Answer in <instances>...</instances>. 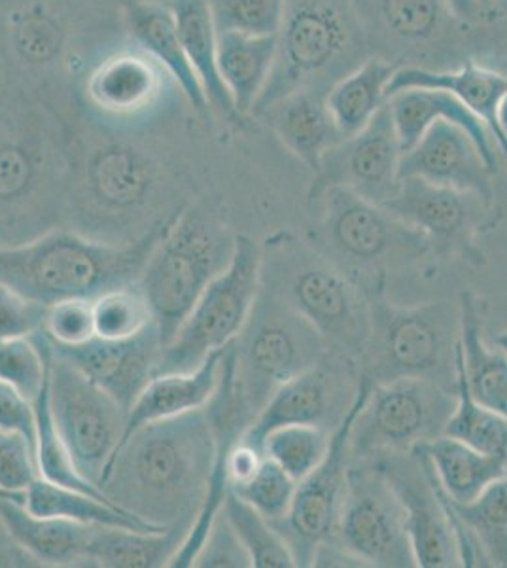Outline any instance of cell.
<instances>
[{"mask_svg":"<svg viewBox=\"0 0 507 568\" xmlns=\"http://www.w3.org/2000/svg\"><path fill=\"white\" fill-rule=\"evenodd\" d=\"M40 478L31 439L0 426V495L26 498L27 487Z\"/></svg>","mask_w":507,"mask_h":568,"instance_id":"7dc6e473","label":"cell"},{"mask_svg":"<svg viewBox=\"0 0 507 568\" xmlns=\"http://www.w3.org/2000/svg\"><path fill=\"white\" fill-rule=\"evenodd\" d=\"M4 78H7V69H4V63H2V58H0V88L4 84Z\"/></svg>","mask_w":507,"mask_h":568,"instance_id":"11a10c76","label":"cell"},{"mask_svg":"<svg viewBox=\"0 0 507 568\" xmlns=\"http://www.w3.org/2000/svg\"><path fill=\"white\" fill-rule=\"evenodd\" d=\"M237 235L209 201L180 209L139 278L163 347L173 339L206 286L230 265Z\"/></svg>","mask_w":507,"mask_h":568,"instance_id":"8992f818","label":"cell"},{"mask_svg":"<svg viewBox=\"0 0 507 568\" xmlns=\"http://www.w3.org/2000/svg\"><path fill=\"white\" fill-rule=\"evenodd\" d=\"M356 12L369 16L383 33L409 48L436 42L456 21L445 0H359Z\"/></svg>","mask_w":507,"mask_h":568,"instance_id":"d590c367","label":"cell"},{"mask_svg":"<svg viewBox=\"0 0 507 568\" xmlns=\"http://www.w3.org/2000/svg\"><path fill=\"white\" fill-rule=\"evenodd\" d=\"M95 337L122 342L155 326L154 313L139 284L104 292L91 302Z\"/></svg>","mask_w":507,"mask_h":568,"instance_id":"b9f144b4","label":"cell"},{"mask_svg":"<svg viewBox=\"0 0 507 568\" xmlns=\"http://www.w3.org/2000/svg\"><path fill=\"white\" fill-rule=\"evenodd\" d=\"M450 504L479 544L488 567L507 568V476L471 503Z\"/></svg>","mask_w":507,"mask_h":568,"instance_id":"74e56055","label":"cell"},{"mask_svg":"<svg viewBox=\"0 0 507 568\" xmlns=\"http://www.w3.org/2000/svg\"><path fill=\"white\" fill-rule=\"evenodd\" d=\"M296 489V479L290 478L281 466L264 455L262 465L257 466L251 478L237 487H232L230 491L235 493L244 503L251 504L254 510L273 524L288 514Z\"/></svg>","mask_w":507,"mask_h":568,"instance_id":"f6af8a7d","label":"cell"},{"mask_svg":"<svg viewBox=\"0 0 507 568\" xmlns=\"http://www.w3.org/2000/svg\"><path fill=\"white\" fill-rule=\"evenodd\" d=\"M122 23L129 40L168 72L187 106L200 116H211V104L182 48L171 8L161 2L131 0L122 8Z\"/></svg>","mask_w":507,"mask_h":568,"instance_id":"cb8c5ba5","label":"cell"},{"mask_svg":"<svg viewBox=\"0 0 507 568\" xmlns=\"http://www.w3.org/2000/svg\"><path fill=\"white\" fill-rule=\"evenodd\" d=\"M0 567L2 568H32L39 567L31 556L13 542L4 525L0 524Z\"/></svg>","mask_w":507,"mask_h":568,"instance_id":"816d5d0a","label":"cell"},{"mask_svg":"<svg viewBox=\"0 0 507 568\" xmlns=\"http://www.w3.org/2000/svg\"><path fill=\"white\" fill-rule=\"evenodd\" d=\"M155 152L123 136L77 144V171L64 227L110 245H129L176 211ZM180 211V209H179Z\"/></svg>","mask_w":507,"mask_h":568,"instance_id":"3957f363","label":"cell"},{"mask_svg":"<svg viewBox=\"0 0 507 568\" xmlns=\"http://www.w3.org/2000/svg\"><path fill=\"white\" fill-rule=\"evenodd\" d=\"M141 2H161V4H168L169 0H141Z\"/></svg>","mask_w":507,"mask_h":568,"instance_id":"6f0895ef","label":"cell"},{"mask_svg":"<svg viewBox=\"0 0 507 568\" xmlns=\"http://www.w3.org/2000/svg\"><path fill=\"white\" fill-rule=\"evenodd\" d=\"M364 59V29L353 0H288L275 69L252 118L294 91H328Z\"/></svg>","mask_w":507,"mask_h":568,"instance_id":"52a82bcc","label":"cell"},{"mask_svg":"<svg viewBox=\"0 0 507 568\" xmlns=\"http://www.w3.org/2000/svg\"><path fill=\"white\" fill-rule=\"evenodd\" d=\"M45 347L53 423L78 470L99 485L104 466L122 442L128 409L71 362L55 355L48 339Z\"/></svg>","mask_w":507,"mask_h":568,"instance_id":"4fadbf2b","label":"cell"},{"mask_svg":"<svg viewBox=\"0 0 507 568\" xmlns=\"http://www.w3.org/2000/svg\"><path fill=\"white\" fill-rule=\"evenodd\" d=\"M313 324L275 294L260 288L251 317L233 342L235 382L254 415L271 394L328 355Z\"/></svg>","mask_w":507,"mask_h":568,"instance_id":"30bf717a","label":"cell"},{"mask_svg":"<svg viewBox=\"0 0 507 568\" xmlns=\"http://www.w3.org/2000/svg\"><path fill=\"white\" fill-rule=\"evenodd\" d=\"M388 109H391L394 128L404 152L415 146L418 139L430 130V125L445 120L466 131L476 141L487 168L493 173L498 171V154H496L490 131L460 99L455 98L449 91L426 90V88L398 91L388 98Z\"/></svg>","mask_w":507,"mask_h":568,"instance_id":"4316f807","label":"cell"},{"mask_svg":"<svg viewBox=\"0 0 507 568\" xmlns=\"http://www.w3.org/2000/svg\"><path fill=\"white\" fill-rule=\"evenodd\" d=\"M214 436L205 409L142 426L118 447L99 479L101 491L142 521L192 529L205 503Z\"/></svg>","mask_w":507,"mask_h":568,"instance_id":"6da1fadb","label":"cell"},{"mask_svg":"<svg viewBox=\"0 0 507 568\" xmlns=\"http://www.w3.org/2000/svg\"><path fill=\"white\" fill-rule=\"evenodd\" d=\"M34 417H37V466H39L40 478L48 479L52 484L71 487L78 491L93 493L107 497L99 485L85 478L82 471L78 470L71 453L59 436L55 423H53L50 396H48V379L40 390L39 398L34 400ZM109 498V497H107Z\"/></svg>","mask_w":507,"mask_h":568,"instance_id":"ab89813d","label":"cell"},{"mask_svg":"<svg viewBox=\"0 0 507 568\" xmlns=\"http://www.w3.org/2000/svg\"><path fill=\"white\" fill-rule=\"evenodd\" d=\"M276 37L219 33V71L243 122L251 120L275 69Z\"/></svg>","mask_w":507,"mask_h":568,"instance_id":"f546056e","label":"cell"},{"mask_svg":"<svg viewBox=\"0 0 507 568\" xmlns=\"http://www.w3.org/2000/svg\"><path fill=\"white\" fill-rule=\"evenodd\" d=\"M383 207L423 233L434 258L483 264L479 240L498 224V207L481 195L439 186L420 179L399 181L398 192Z\"/></svg>","mask_w":507,"mask_h":568,"instance_id":"2e32d148","label":"cell"},{"mask_svg":"<svg viewBox=\"0 0 507 568\" xmlns=\"http://www.w3.org/2000/svg\"><path fill=\"white\" fill-rule=\"evenodd\" d=\"M288 0H209L219 33L276 37Z\"/></svg>","mask_w":507,"mask_h":568,"instance_id":"ee69618b","label":"cell"},{"mask_svg":"<svg viewBox=\"0 0 507 568\" xmlns=\"http://www.w3.org/2000/svg\"><path fill=\"white\" fill-rule=\"evenodd\" d=\"M26 508L42 517H58L74 524L95 525V527H128L136 530H168L142 521L141 517L122 510L103 495L78 491L71 487L52 484L37 478L26 491ZM173 529V527H171Z\"/></svg>","mask_w":507,"mask_h":568,"instance_id":"e575fe53","label":"cell"},{"mask_svg":"<svg viewBox=\"0 0 507 568\" xmlns=\"http://www.w3.org/2000/svg\"><path fill=\"white\" fill-rule=\"evenodd\" d=\"M50 347L55 355L71 362L72 366L88 375L91 382L107 390L129 412L139 394L155 377L163 342L155 324L141 336L122 342L93 337L91 342L71 349H58L52 343Z\"/></svg>","mask_w":507,"mask_h":568,"instance_id":"603a6c76","label":"cell"},{"mask_svg":"<svg viewBox=\"0 0 507 568\" xmlns=\"http://www.w3.org/2000/svg\"><path fill=\"white\" fill-rule=\"evenodd\" d=\"M173 91L179 88L168 72L131 40L90 61L80 77L82 104L112 131L149 123Z\"/></svg>","mask_w":507,"mask_h":568,"instance_id":"9a60e30c","label":"cell"},{"mask_svg":"<svg viewBox=\"0 0 507 568\" xmlns=\"http://www.w3.org/2000/svg\"><path fill=\"white\" fill-rule=\"evenodd\" d=\"M262 288L313 324L329 351L362 362L372 339V292L358 278L290 233L262 246Z\"/></svg>","mask_w":507,"mask_h":568,"instance_id":"5b68a950","label":"cell"},{"mask_svg":"<svg viewBox=\"0 0 507 568\" xmlns=\"http://www.w3.org/2000/svg\"><path fill=\"white\" fill-rule=\"evenodd\" d=\"M224 351H216L201 366L184 374H160L144 387L129 407L122 442L142 426L203 409L216 390ZM116 447V449H118Z\"/></svg>","mask_w":507,"mask_h":568,"instance_id":"83f0119b","label":"cell"},{"mask_svg":"<svg viewBox=\"0 0 507 568\" xmlns=\"http://www.w3.org/2000/svg\"><path fill=\"white\" fill-rule=\"evenodd\" d=\"M444 434L507 463V417L483 406L469 393L460 356H456L455 407L447 419Z\"/></svg>","mask_w":507,"mask_h":568,"instance_id":"8d00e7d4","label":"cell"},{"mask_svg":"<svg viewBox=\"0 0 507 568\" xmlns=\"http://www.w3.org/2000/svg\"><path fill=\"white\" fill-rule=\"evenodd\" d=\"M93 300H63L45 307L42 334L58 349H71L95 337Z\"/></svg>","mask_w":507,"mask_h":568,"instance_id":"bcb514c9","label":"cell"},{"mask_svg":"<svg viewBox=\"0 0 507 568\" xmlns=\"http://www.w3.org/2000/svg\"><path fill=\"white\" fill-rule=\"evenodd\" d=\"M495 175L483 160L476 141L455 123L439 122L430 125L417 144L405 150L399 162V181H420L455 187L463 192L481 195L483 200L496 205Z\"/></svg>","mask_w":507,"mask_h":568,"instance_id":"7402d4cb","label":"cell"},{"mask_svg":"<svg viewBox=\"0 0 507 568\" xmlns=\"http://www.w3.org/2000/svg\"><path fill=\"white\" fill-rule=\"evenodd\" d=\"M85 2H91V4H99V7H118L122 10L125 4H129L131 0H85Z\"/></svg>","mask_w":507,"mask_h":568,"instance_id":"db71d44e","label":"cell"},{"mask_svg":"<svg viewBox=\"0 0 507 568\" xmlns=\"http://www.w3.org/2000/svg\"><path fill=\"white\" fill-rule=\"evenodd\" d=\"M324 216L311 235L326 258L373 292L385 286L392 270H407L434 258L428 241L383 205L335 187L322 195Z\"/></svg>","mask_w":507,"mask_h":568,"instance_id":"ba28073f","label":"cell"},{"mask_svg":"<svg viewBox=\"0 0 507 568\" xmlns=\"http://www.w3.org/2000/svg\"><path fill=\"white\" fill-rule=\"evenodd\" d=\"M402 154L404 150L386 103L364 130L345 136L324 154L313 173L308 201L322 200L329 190L343 187L385 205L398 192Z\"/></svg>","mask_w":507,"mask_h":568,"instance_id":"ffe728a7","label":"cell"},{"mask_svg":"<svg viewBox=\"0 0 507 568\" xmlns=\"http://www.w3.org/2000/svg\"><path fill=\"white\" fill-rule=\"evenodd\" d=\"M262 288V246L237 235L232 262L201 294L192 313L161 351L160 374H184L232 345L251 317Z\"/></svg>","mask_w":507,"mask_h":568,"instance_id":"8fae6325","label":"cell"},{"mask_svg":"<svg viewBox=\"0 0 507 568\" xmlns=\"http://www.w3.org/2000/svg\"><path fill=\"white\" fill-rule=\"evenodd\" d=\"M222 511L251 557L252 567L297 568L296 559L283 536L251 504L241 500L235 493L227 491Z\"/></svg>","mask_w":507,"mask_h":568,"instance_id":"f35d334b","label":"cell"},{"mask_svg":"<svg viewBox=\"0 0 507 568\" xmlns=\"http://www.w3.org/2000/svg\"><path fill=\"white\" fill-rule=\"evenodd\" d=\"M445 2H447L449 12L453 13V18L463 26L477 23L487 13V8H483L477 0H445Z\"/></svg>","mask_w":507,"mask_h":568,"instance_id":"f5cc1de1","label":"cell"},{"mask_svg":"<svg viewBox=\"0 0 507 568\" xmlns=\"http://www.w3.org/2000/svg\"><path fill=\"white\" fill-rule=\"evenodd\" d=\"M326 93L328 91L316 88L294 91L270 104L257 116L311 173H315L324 154L345 139L329 112Z\"/></svg>","mask_w":507,"mask_h":568,"instance_id":"484cf974","label":"cell"},{"mask_svg":"<svg viewBox=\"0 0 507 568\" xmlns=\"http://www.w3.org/2000/svg\"><path fill=\"white\" fill-rule=\"evenodd\" d=\"M48 379V347L42 332L0 342V383L34 404Z\"/></svg>","mask_w":507,"mask_h":568,"instance_id":"7bdbcfd3","label":"cell"},{"mask_svg":"<svg viewBox=\"0 0 507 568\" xmlns=\"http://www.w3.org/2000/svg\"><path fill=\"white\" fill-rule=\"evenodd\" d=\"M418 449L428 460L439 487L456 504L476 500L490 485L507 476L506 460L477 452L445 434L418 446Z\"/></svg>","mask_w":507,"mask_h":568,"instance_id":"1f68e13d","label":"cell"},{"mask_svg":"<svg viewBox=\"0 0 507 568\" xmlns=\"http://www.w3.org/2000/svg\"><path fill=\"white\" fill-rule=\"evenodd\" d=\"M399 65L398 61L379 55L366 58L329 88L326 101L343 136L364 130L388 103V85Z\"/></svg>","mask_w":507,"mask_h":568,"instance_id":"d6a6232c","label":"cell"},{"mask_svg":"<svg viewBox=\"0 0 507 568\" xmlns=\"http://www.w3.org/2000/svg\"><path fill=\"white\" fill-rule=\"evenodd\" d=\"M26 498L0 495V524L39 567H90L95 525L42 517L27 510Z\"/></svg>","mask_w":507,"mask_h":568,"instance_id":"d4e9b609","label":"cell"},{"mask_svg":"<svg viewBox=\"0 0 507 568\" xmlns=\"http://www.w3.org/2000/svg\"><path fill=\"white\" fill-rule=\"evenodd\" d=\"M44 317L45 305L31 302L0 284V342L39 334Z\"/></svg>","mask_w":507,"mask_h":568,"instance_id":"681fc988","label":"cell"},{"mask_svg":"<svg viewBox=\"0 0 507 568\" xmlns=\"http://www.w3.org/2000/svg\"><path fill=\"white\" fill-rule=\"evenodd\" d=\"M176 213L129 245H110L59 227L27 245L0 246V284L45 307L63 300H95L136 284Z\"/></svg>","mask_w":507,"mask_h":568,"instance_id":"277c9868","label":"cell"},{"mask_svg":"<svg viewBox=\"0 0 507 568\" xmlns=\"http://www.w3.org/2000/svg\"><path fill=\"white\" fill-rule=\"evenodd\" d=\"M455 407V388L424 377L373 383L351 430L353 459H377L442 436Z\"/></svg>","mask_w":507,"mask_h":568,"instance_id":"7c38bea8","label":"cell"},{"mask_svg":"<svg viewBox=\"0 0 507 568\" xmlns=\"http://www.w3.org/2000/svg\"><path fill=\"white\" fill-rule=\"evenodd\" d=\"M359 379L358 362L329 351L313 368L271 394L241 442L260 449L271 430L288 425L321 426L334 433L353 406Z\"/></svg>","mask_w":507,"mask_h":568,"instance_id":"d6986e66","label":"cell"},{"mask_svg":"<svg viewBox=\"0 0 507 568\" xmlns=\"http://www.w3.org/2000/svg\"><path fill=\"white\" fill-rule=\"evenodd\" d=\"M190 529L136 530L97 527L90 542V567L163 568L171 565Z\"/></svg>","mask_w":507,"mask_h":568,"instance_id":"836d02e7","label":"cell"},{"mask_svg":"<svg viewBox=\"0 0 507 568\" xmlns=\"http://www.w3.org/2000/svg\"><path fill=\"white\" fill-rule=\"evenodd\" d=\"M69 0H0V58L31 84L72 71L77 27Z\"/></svg>","mask_w":507,"mask_h":568,"instance_id":"ac0fdd59","label":"cell"},{"mask_svg":"<svg viewBox=\"0 0 507 568\" xmlns=\"http://www.w3.org/2000/svg\"><path fill=\"white\" fill-rule=\"evenodd\" d=\"M372 339L359 372L373 383L424 377L455 388L460 307L449 302L399 307L385 286L372 292Z\"/></svg>","mask_w":507,"mask_h":568,"instance_id":"9c48e42d","label":"cell"},{"mask_svg":"<svg viewBox=\"0 0 507 568\" xmlns=\"http://www.w3.org/2000/svg\"><path fill=\"white\" fill-rule=\"evenodd\" d=\"M460 307V364L469 393L483 406L507 417V355L483 339L481 305L471 292H463Z\"/></svg>","mask_w":507,"mask_h":568,"instance_id":"4dcf8cb0","label":"cell"},{"mask_svg":"<svg viewBox=\"0 0 507 568\" xmlns=\"http://www.w3.org/2000/svg\"><path fill=\"white\" fill-rule=\"evenodd\" d=\"M372 387V379L362 374L358 394L345 419L341 420V425L332 434L326 457L307 478L297 484L288 514L283 519L273 521V527L283 536L284 542L288 544L297 567H313L316 549L334 536L347 491L348 466L353 460L351 430Z\"/></svg>","mask_w":507,"mask_h":568,"instance_id":"e0dca14e","label":"cell"},{"mask_svg":"<svg viewBox=\"0 0 507 568\" xmlns=\"http://www.w3.org/2000/svg\"><path fill=\"white\" fill-rule=\"evenodd\" d=\"M252 568L251 557L246 554L237 532L227 521L224 511H220L212 524L205 542L193 559L192 568Z\"/></svg>","mask_w":507,"mask_h":568,"instance_id":"c3c4849f","label":"cell"},{"mask_svg":"<svg viewBox=\"0 0 507 568\" xmlns=\"http://www.w3.org/2000/svg\"><path fill=\"white\" fill-rule=\"evenodd\" d=\"M332 434L321 426H281L265 436L260 449L300 484L326 457Z\"/></svg>","mask_w":507,"mask_h":568,"instance_id":"60d3db41","label":"cell"},{"mask_svg":"<svg viewBox=\"0 0 507 568\" xmlns=\"http://www.w3.org/2000/svg\"><path fill=\"white\" fill-rule=\"evenodd\" d=\"M381 471L404 508L405 529L417 567H460L455 530L450 527L444 495L424 453H392L377 459Z\"/></svg>","mask_w":507,"mask_h":568,"instance_id":"44dd1931","label":"cell"},{"mask_svg":"<svg viewBox=\"0 0 507 568\" xmlns=\"http://www.w3.org/2000/svg\"><path fill=\"white\" fill-rule=\"evenodd\" d=\"M0 426L18 430L37 446L34 406L4 383H0Z\"/></svg>","mask_w":507,"mask_h":568,"instance_id":"f907efd6","label":"cell"},{"mask_svg":"<svg viewBox=\"0 0 507 568\" xmlns=\"http://www.w3.org/2000/svg\"><path fill=\"white\" fill-rule=\"evenodd\" d=\"M180 42L186 52L212 112L232 123H244L233 106L219 71V29L214 26L209 0H169Z\"/></svg>","mask_w":507,"mask_h":568,"instance_id":"f1b7e54d","label":"cell"},{"mask_svg":"<svg viewBox=\"0 0 507 568\" xmlns=\"http://www.w3.org/2000/svg\"><path fill=\"white\" fill-rule=\"evenodd\" d=\"M77 136L50 106H0V246L27 245L64 227Z\"/></svg>","mask_w":507,"mask_h":568,"instance_id":"7a4b0ae2","label":"cell"},{"mask_svg":"<svg viewBox=\"0 0 507 568\" xmlns=\"http://www.w3.org/2000/svg\"><path fill=\"white\" fill-rule=\"evenodd\" d=\"M329 540L362 567H417L404 508L375 460H351L347 491Z\"/></svg>","mask_w":507,"mask_h":568,"instance_id":"5bb4252c","label":"cell"},{"mask_svg":"<svg viewBox=\"0 0 507 568\" xmlns=\"http://www.w3.org/2000/svg\"><path fill=\"white\" fill-rule=\"evenodd\" d=\"M477 2H479V4H481L483 8H487L490 7V4L495 2V0H477Z\"/></svg>","mask_w":507,"mask_h":568,"instance_id":"9f6ffc18","label":"cell"}]
</instances>
